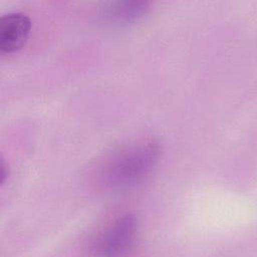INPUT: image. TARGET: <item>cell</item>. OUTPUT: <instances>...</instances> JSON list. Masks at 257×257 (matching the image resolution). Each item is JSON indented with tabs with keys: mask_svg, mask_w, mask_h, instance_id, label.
Masks as SVG:
<instances>
[{
	"mask_svg": "<svg viewBox=\"0 0 257 257\" xmlns=\"http://www.w3.org/2000/svg\"><path fill=\"white\" fill-rule=\"evenodd\" d=\"M9 175V170L6 169V164L4 161H2V167H1V185L5 183Z\"/></svg>",
	"mask_w": 257,
	"mask_h": 257,
	"instance_id": "obj_5",
	"label": "cell"
},
{
	"mask_svg": "<svg viewBox=\"0 0 257 257\" xmlns=\"http://www.w3.org/2000/svg\"><path fill=\"white\" fill-rule=\"evenodd\" d=\"M159 145L153 141L123 151L106 168L107 184L113 188H124L139 183L153 170L159 159Z\"/></svg>",
	"mask_w": 257,
	"mask_h": 257,
	"instance_id": "obj_1",
	"label": "cell"
},
{
	"mask_svg": "<svg viewBox=\"0 0 257 257\" xmlns=\"http://www.w3.org/2000/svg\"><path fill=\"white\" fill-rule=\"evenodd\" d=\"M154 0H104L100 17L110 24H130L138 21L150 10Z\"/></svg>",
	"mask_w": 257,
	"mask_h": 257,
	"instance_id": "obj_4",
	"label": "cell"
},
{
	"mask_svg": "<svg viewBox=\"0 0 257 257\" xmlns=\"http://www.w3.org/2000/svg\"><path fill=\"white\" fill-rule=\"evenodd\" d=\"M137 229L135 215L119 217L97 239L94 245L95 257H125L134 247Z\"/></svg>",
	"mask_w": 257,
	"mask_h": 257,
	"instance_id": "obj_2",
	"label": "cell"
},
{
	"mask_svg": "<svg viewBox=\"0 0 257 257\" xmlns=\"http://www.w3.org/2000/svg\"><path fill=\"white\" fill-rule=\"evenodd\" d=\"M31 20L21 12L5 14L0 19V50L13 53L21 49L30 34Z\"/></svg>",
	"mask_w": 257,
	"mask_h": 257,
	"instance_id": "obj_3",
	"label": "cell"
}]
</instances>
